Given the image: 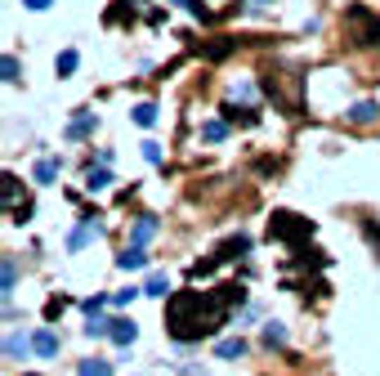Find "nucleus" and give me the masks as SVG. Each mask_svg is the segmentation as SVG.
Returning a JSON list of instances; mask_svg holds the SVG:
<instances>
[{"instance_id": "f257e3e1", "label": "nucleus", "mask_w": 380, "mask_h": 376, "mask_svg": "<svg viewBox=\"0 0 380 376\" xmlns=\"http://www.w3.org/2000/svg\"><path fill=\"white\" fill-rule=\"evenodd\" d=\"M247 291L242 287H219V291H175L166 305V332L175 336L179 345L202 341V336H215L219 327L228 323V309L242 305Z\"/></svg>"}, {"instance_id": "f03ea898", "label": "nucleus", "mask_w": 380, "mask_h": 376, "mask_svg": "<svg viewBox=\"0 0 380 376\" xmlns=\"http://www.w3.org/2000/svg\"><path fill=\"white\" fill-rule=\"evenodd\" d=\"M345 22H349V41L353 45H362V50H367V45H380V18L367 5H349Z\"/></svg>"}, {"instance_id": "7ed1b4c3", "label": "nucleus", "mask_w": 380, "mask_h": 376, "mask_svg": "<svg viewBox=\"0 0 380 376\" xmlns=\"http://www.w3.org/2000/svg\"><path fill=\"white\" fill-rule=\"evenodd\" d=\"M268 238H277V242H304V238H313V224L300 220V215H291V211H273V220H268Z\"/></svg>"}, {"instance_id": "20e7f679", "label": "nucleus", "mask_w": 380, "mask_h": 376, "mask_svg": "<svg viewBox=\"0 0 380 376\" xmlns=\"http://www.w3.org/2000/svg\"><path fill=\"white\" fill-rule=\"evenodd\" d=\"M242 251H251V238H247V233H237V238H228V242H224V247H219V251H215V256H211V260H197V264H192V278H206V273H215V269H219V264H224V260H232V256H242Z\"/></svg>"}, {"instance_id": "39448f33", "label": "nucleus", "mask_w": 380, "mask_h": 376, "mask_svg": "<svg viewBox=\"0 0 380 376\" xmlns=\"http://www.w3.org/2000/svg\"><path fill=\"white\" fill-rule=\"evenodd\" d=\"M287 86H300V77H291V72H273V67L264 72V90L273 94V99H277L282 108H287V112H296L300 99H296V94H287Z\"/></svg>"}, {"instance_id": "423d86ee", "label": "nucleus", "mask_w": 380, "mask_h": 376, "mask_svg": "<svg viewBox=\"0 0 380 376\" xmlns=\"http://www.w3.org/2000/svg\"><path fill=\"white\" fill-rule=\"evenodd\" d=\"M117 264H121L126 273H134V269H143V264H148V256H143V247H139V242H130V247L117 256Z\"/></svg>"}, {"instance_id": "0eeeda50", "label": "nucleus", "mask_w": 380, "mask_h": 376, "mask_svg": "<svg viewBox=\"0 0 380 376\" xmlns=\"http://www.w3.org/2000/svg\"><path fill=\"white\" fill-rule=\"evenodd\" d=\"M32 345H36V354H41V358H54L58 354V336L50 332V327H41V332L32 336Z\"/></svg>"}, {"instance_id": "6e6552de", "label": "nucleus", "mask_w": 380, "mask_h": 376, "mask_svg": "<svg viewBox=\"0 0 380 376\" xmlns=\"http://www.w3.org/2000/svg\"><path fill=\"white\" fill-rule=\"evenodd\" d=\"M107 336H112L117 345H130L134 336H139V327H134L130 318H112V332H107Z\"/></svg>"}, {"instance_id": "1a4fd4ad", "label": "nucleus", "mask_w": 380, "mask_h": 376, "mask_svg": "<svg viewBox=\"0 0 380 376\" xmlns=\"http://www.w3.org/2000/svg\"><path fill=\"white\" fill-rule=\"evenodd\" d=\"M376 112H380V108H376L372 99H362V103L349 108V121H353V126H367V121H376Z\"/></svg>"}, {"instance_id": "9d476101", "label": "nucleus", "mask_w": 380, "mask_h": 376, "mask_svg": "<svg viewBox=\"0 0 380 376\" xmlns=\"http://www.w3.org/2000/svg\"><path fill=\"white\" fill-rule=\"evenodd\" d=\"M94 233H99V224H94V215H85V224L77 228V233H72V242H67V247H72V251H81V247H85V242H90Z\"/></svg>"}, {"instance_id": "9b49d317", "label": "nucleus", "mask_w": 380, "mask_h": 376, "mask_svg": "<svg viewBox=\"0 0 380 376\" xmlns=\"http://www.w3.org/2000/svg\"><path fill=\"white\" fill-rule=\"evenodd\" d=\"M27 349H36L27 336H22V332H9V341H5V354H9V358H22Z\"/></svg>"}, {"instance_id": "f8f14e48", "label": "nucleus", "mask_w": 380, "mask_h": 376, "mask_svg": "<svg viewBox=\"0 0 380 376\" xmlns=\"http://www.w3.org/2000/svg\"><path fill=\"white\" fill-rule=\"evenodd\" d=\"M77 63H81L77 50H63V54L54 58V72H58V77H72V72H77Z\"/></svg>"}, {"instance_id": "ddd939ff", "label": "nucleus", "mask_w": 380, "mask_h": 376, "mask_svg": "<svg viewBox=\"0 0 380 376\" xmlns=\"http://www.w3.org/2000/svg\"><path fill=\"white\" fill-rule=\"evenodd\" d=\"M107 184H112V175H107V166H99V171H90V175H85V188H90V193H103Z\"/></svg>"}, {"instance_id": "4468645a", "label": "nucleus", "mask_w": 380, "mask_h": 376, "mask_svg": "<svg viewBox=\"0 0 380 376\" xmlns=\"http://www.w3.org/2000/svg\"><path fill=\"white\" fill-rule=\"evenodd\" d=\"M77 376H112V363H103V358H85Z\"/></svg>"}, {"instance_id": "2eb2a0df", "label": "nucleus", "mask_w": 380, "mask_h": 376, "mask_svg": "<svg viewBox=\"0 0 380 376\" xmlns=\"http://www.w3.org/2000/svg\"><path fill=\"white\" fill-rule=\"evenodd\" d=\"M166 291H170L166 273H152V278H148V287H143V296H157V300H166Z\"/></svg>"}, {"instance_id": "dca6fc26", "label": "nucleus", "mask_w": 380, "mask_h": 376, "mask_svg": "<svg viewBox=\"0 0 380 376\" xmlns=\"http://www.w3.org/2000/svg\"><path fill=\"white\" fill-rule=\"evenodd\" d=\"M112 5H117V9L107 14V22H126V18L134 22V0H112Z\"/></svg>"}, {"instance_id": "f3484780", "label": "nucleus", "mask_w": 380, "mask_h": 376, "mask_svg": "<svg viewBox=\"0 0 380 376\" xmlns=\"http://www.w3.org/2000/svg\"><path fill=\"white\" fill-rule=\"evenodd\" d=\"M36 184H54V175H58V162H36Z\"/></svg>"}, {"instance_id": "a211bd4d", "label": "nucleus", "mask_w": 380, "mask_h": 376, "mask_svg": "<svg viewBox=\"0 0 380 376\" xmlns=\"http://www.w3.org/2000/svg\"><path fill=\"white\" fill-rule=\"evenodd\" d=\"M152 233H157V220H152V215H143V220L134 224V242H139V247H143V242H148Z\"/></svg>"}, {"instance_id": "6ab92c4d", "label": "nucleus", "mask_w": 380, "mask_h": 376, "mask_svg": "<svg viewBox=\"0 0 380 376\" xmlns=\"http://www.w3.org/2000/svg\"><path fill=\"white\" fill-rule=\"evenodd\" d=\"M224 135H228V126H224V121H206V126H202V139H211V143H219Z\"/></svg>"}, {"instance_id": "aec40b11", "label": "nucleus", "mask_w": 380, "mask_h": 376, "mask_svg": "<svg viewBox=\"0 0 380 376\" xmlns=\"http://www.w3.org/2000/svg\"><path fill=\"white\" fill-rule=\"evenodd\" d=\"M287 341V327L282 323H264V345H282Z\"/></svg>"}, {"instance_id": "412c9836", "label": "nucleus", "mask_w": 380, "mask_h": 376, "mask_svg": "<svg viewBox=\"0 0 380 376\" xmlns=\"http://www.w3.org/2000/svg\"><path fill=\"white\" fill-rule=\"evenodd\" d=\"M134 121H139L143 130H148V126H157V108H152V103H139V108H134Z\"/></svg>"}, {"instance_id": "4be33fe9", "label": "nucleus", "mask_w": 380, "mask_h": 376, "mask_svg": "<svg viewBox=\"0 0 380 376\" xmlns=\"http://www.w3.org/2000/svg\"><path fill=\"white\" fill-rule=\"evenodd\" d=\"M237 354H247V341H219V358H237Z\"/></svg>"}, {"instance_id": "5701e85b", "label": "nucleus", "mask_w": 380, "mask_h": 376, "mask_svg": "<svg viewBox=\"0 0 380 376\" xmlns=\"http://www.w3.org/2000/svg\"><path fill=\"white\" fill-rule=\"evenodd\" d=\"M224 117H228V121H242V126H255V112H251V108H232V103H228Z\"/></svg>"}, {"instance_id": "b1692460", "label": "nucleus", "mask_w": 380, "mask_h": 376, "mask_svg": "<svg viewBox=\"0 0 380 376\" xmlns=\"http://www.w3.org/2000/svg\"><path fill=\"white\" fill-rule=\"evenodd\" d=\"M0 72H5V81H9V86H14V81H22V77H18V58H14V54H5V63H0Z\"/></svg>"}, {"instance_id": "393cba45", "label": "nucleus", "mask_w": 380, "mask_h": 376, "mask_svg": "<svg viewBox=\"0 0 380 376\" xmlns=\"http://www.w3.org/2000/svg\"><path fill=\"white\" fill-rule=\"evenodd\" d=\"M232 50V41H215V45H206V58H224Z\"/></svg>"}, {"instance_id": "a878e982", "label": "nucleus", "mask_w": 380, "mask_h": 376, "mask_svg": "<svg viewBox=\"0 0 380 376\" xmlns=\"http://www.w3.org/2000/svg\"><path fill=\"white\" fill-rule=\"evenodd\" d=\"M90 126H94V117H81V121H72V130H67V135H72V139H81Z\"/></svg>"}, {"instance_id": "bb28decb", "label": "nucleus", "mask_w": 380, "mask_h": 376, "mask_svg": "<svg viewBox=\"0 0 380 376\" xmlns=\"http://www.w3.org/2000/svg\"><path fill=\"white\" fill-rule=\"evenodd\" d=\"M143 157H148L152 166H162V143H152V139H148V143H143Z\"/></svg>"}, {"instance_id": "cd10ccee", "label": "nucleus", "mask_w": 380, "mask_h": 376, "mask_svg": "<svg viewBox=\"0 0 380 376\" xmlns=\"http://www.w3.org/2000/svg\"><path fill=\"white\" fill-rule=\"evenodd\" d=\"M14 283H18V269H14V260H5V296L14 291Z\"/></svg>"}, {"instance_id": "c85d7f7f", "label": "nucleus", "mask_w": 380, "mask_h": 376, "mask_svg": "<svg viewBox=\"0 0 380 376\" xmlns=\"http://www.w3.org/2000/svg\"><path fill=\"white\" fill-rule=\"evenodd\" d=\"M362 233H367V242H372V247L380 251V228H376L372 220H362Z\"/></svg>"}, {"instance_id": "c756f323", "label": "nucleus", "mask_w": 380, "mask_h": 376, "mask_svg": "<svg viewBox=\"0 0 380 376\" xmlns=\"http://www.w3.org/2000/svg\"><path fill=\"white\" fill-rule=\"evenodd\" d=\"M22 5H27L32 14H41V9H50V0H22Z\"/></svg>"}, {"instance_id": "7c9ffc66", "label": "nucleus", "mask_w": 380, "mask_h": 376, "mask_svg": "<svg viewBox=\"0 0 380 376\" xmlns=\"http://www.w3.org/2000/svg\"><path fill=\"white\" fill-rule=\"evenodd\" d=\"M251 5H255V9H260V5H273V0H251Z\"/></svg>"}]
</instances>
